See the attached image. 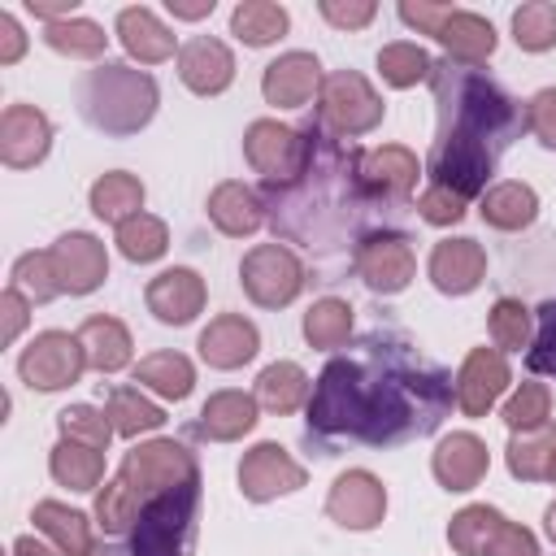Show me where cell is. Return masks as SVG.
Returning <instances> with one entry per match:
<instances>
[{"label":"cell","mask_w":556,"mask_h":556,"mask_svg":"<svg viewBox=\"0 0 556 556\" xmlns=\"http://www.w3.org/2000/svg\"><path fill=\"white\" fill-rule=\"evenodd\" d=\"M452 408V374L404 334L374 330L356 352L326 361L308 395V439L395 447L439 430Z\"/></svg>","instance_id":"1"},{"label":"cell","mask_w":556,"mask_h":556,"mask_svg":"<svg viewBox=\"0 0 556 556\" xmlns=\"http://www.w3.org/2000/svg\"><path fill=\"white\" fill-rule=\"evenodd\" d=\"M304 161L287 182H265L261 204L274 235L308 243V248H348L369 226L391 217L400 204L369 187L365 152L343 143L321 117L304 130Z\"/></svg>","instance_id":"2"},{"label":"cell","mask_w":556,"mask_h":556,"mask_svg":"<svg viewBox=\"0 0 556 556\" xmlns=\"http://www.w3.org/2000/svg\"><path fill=\"white\" fill-rule=\"evenodd\" d=\"M439 104V135L430 148V187L460 200L478 195L495 174L504 148L526 130V109L478 65L443 56L430 65Z\"/></svg>","instance_id":"3"},{"label":"cell","mask_w":556,"mask_h":556,"mask_svg":"<svg viewBox=\"0 0 556 556\" xmlns=\"http://www.w3.org/2000/svg\"><path fill=\"white\" fill-rule=\"evenodd\" d=\"M195 513H200V473L143 500L139 517L126 530V543L113 547V556H191Z\"/></svg>","instance_id":"4"},{"label":"cell","mask_w":556,"mask_h":556,"mask_svg":"<svg viewBox=\"0 0 556 556\" xmlns=\"http://www.w3.org/2000/svg\"><path fill=\"white\" fill-rule=\"evenodd\" d=\"M78 109L109 135H135L156 113V83L130 65H96L78 83Z\"/></svg>","instance_id":"5"},{"label":"cell","mask_w":556,"mask_h":556,"mask_svg":"<svg viewBox=\"0 0 556 556\" xmlns=\"http://www.w3.org/2000/svg\"><path fill=\"white\" fill-rule=\"evenodd\" d=\"M191 473H200V469H195L191 452H187L182 443H174V439H152V443L130 447L126 460H122V469H117L122 486L130 491V500H135L139 508H143V500H152V495L165 491V486H178V482L191 478Z\"/></svg>","instance_id":"6"},{"label":"cell","mask_w":556,"mask_h":556,"mask_svg":"<svg viewBox=\"0 0 556 556\" xmlns=\"http://www.w3.org/2000/svg\"><path fill=\"white\" fill-rule=\"evenodd\" d=\"M317 117L334 135H365V130H374L382 122V100L374 96V87L356 70H334L330 78H321Z\"/></svg>","instance_id":"7"},{"label":"cell","mask_w":556,"mask_h":556,"mask_svg":"<svg viewBox=\"0 0 556 556\" xmlns=\"http://www.w3.org/2000/svg\"><path fill=\"white\" fill-rule=\"evenodd\" d=\"M239 278H243V291H248L256 304L282 308V304H291V300L300 295V287H304V265L295 261L291 248H282V243H261V248H252V252L243 256Z\"/></svg>","instance_id":"8"},{"label":"cell","mask_w":556,"mask_h":556,"mask_svg":"<svg viewBox=\"0 0 556 556\" xmlns=\"http://www.w3.org/2000/svg\"><path fill=\"white\" fill-rule=\"evenodd\" d=\"M83 365H87V352H83L78 334L43 330V334H35V343L22 352L17 374H22V382H30V387H39V391H56V387L78 382Z\"/></svg>","instance_id":"9"},{"label":"cell","mask_w":556,"mask_h":556,"mask_svg":"<svg viewBox=\"0 0 556 556\" xmlns=\"http://www.w3.org/2000/svg\"><path fill=\"white\" fill-rule=\"evenodd\" d=\"M243 156L256 174H265V182H287L304 161V135L278 122H252L243 135Z\"/></svg>","instance_id":"10"},{"label":"cell","mask_w":556,"mask_h":556,"mask_svg":"<svg viewBox=\"0 0 556 556\" xmlns=\"http://www.w3.org/2000/svg\"><path fill=\"white\" fill-rule=\"evenodd\" d=\"M417 261H413V248L404 235H374L356 248V274L365 278L369 291H382V295H395L408 287Z\"/></svg>","instance_id":"11"},{"label":"cell","mask_w":556,"mask_h":556,"mask_svg":"<svg viewBox=\"0 0 556 556\" xmlns=\"http://www.w3.org/2000/svg\"><path fill=\"white\" fill-rule=\"evenodd\" d=\"M304 486V469L278 443H256L239 465V491L248 500H274Z\"/></svg>","instance_id":"12"},{"label":"cell","mask_w":556,"mask_h":556,"mask_svg":"<svg viewBox=\"0 0 556 556\" xmlns=\"http://www.w3.org/2000/svg\"><path fill=\"white\" fill-rule=\"evenodd\" d=\"M52 269H56V282L61 291L70 295H83V291H96L109 274V256H104V243L74 230V235H61L52 243Z\"/></svg>","instance_id":"13"},{"label":"cell","mask_w":556,"mask_h":556,"mask_svg":"<svg viewBox=\"0 0 556 556\" xmlns=\"http://www.w3.org/2000/svg\"><path fill=\"white\" fill-rule=\"evenodd\" d=\"M326 513H330L339 526H348V530H369V526H378L382 513H387V491H382V482H378L374 473L352 469V473H343V478L330 486Z\"/></svg>","instance_id":"14"},{"label":"cell","mask_w":556,"mask_h":556,"mask_svg":"<svg viewBox=\"0 0 556 556\" xmlns=\"http://www.w3.org/2000/svg\"><path fill=\"white\" fill-rule=\"evenodd\" d=\"M48 143H52V126L35 104H9L0 113V156H4V165L26 169V165L43 161Z\"/></svg>","instance_id":"15"},{"label":"cell","mask_w":556,"mask_h":556,"mask_svg":"<svg viewBox=\"0 0 556 556\" xmlns=\"http://www.w3.org/2000/svg\"><path fill=\"white\" fill-rule=\"evenodd\" d=\"M178 74H182V83H187L195 96H217V91H226L230 78H235V56H230V48H226L222 39L195 35V39H187V43L178 48Z\"/></svg>","instance_id":"16"},{"label":"cell","mask_w":556,"mask_h":556,"mask_svg":"<svg viewBox=\"0 0 556 556\" xmlns=\"http://www.w3.org/2000/svg\"><path fill=\"white\" fill-rule=\"evenodd\" d=\"M504 387H508V365H504V356H500L495 348H473V352L465 356L460 374H456V404H460L469 417H482V413L500 400Z\"/></svg>","instance_id":"17"},{"label":"cell","mask_w":556,"mask_h":556,"mask_svg":"<svg viewBox=\"0 0 556 556\" xmlns=\"http://www.w3.org/2000/svg\"><path fill=\"white\" fill-rule=\"evenodd\" d=\"M317 87H321V65H317V56H308V52H287V56H278V61L265 70V83H261L265 100L278 104V109H300V104H308Z\"/></svg>","instance_id":"18"},{"label":"cell","mask_w":556,"mask_h":556,"mask_svg":"<svg viewBox=\"0 0 556 556\" xmlns=\"http://www.w3.org/2000/svg\"><path fill=\"white\" fill-rule=\"evenodd\" d=\"M482 274H486V252L473 239H443V243H434L430 278H434L439 291L465 295V291H473L482 282Z\"/></svg>","instance_id":"19"},{"label":"cell","mask_w":556,"mask_h":556,"mask_svg":"<svg viewBox=\"0 0 556 556\" xmlns=\"http://www.w3.org/2000/svg\"><path fill=\"white\" fill-rule=\"evenodd\" d=\"M148 308L161 321H174V326L191 321L204 308V282H200V274H191V269H165V274H156L148 282Z\"/></svg>","instance_id":"20"},{"label":"cell","mask_w":556,"mask_h":556,"mask_svg":"<svg viewBox=\"0 0 556 556\" xmlns=\"http://www.w3.org/2000/svg\"><path fill=\"white\" fill-rule=\"evenodd\" d=\"M256 326L252 321H243L239 313H226V317H217V321H208L204 326V334H200V356L208 361V365H217V369H235V365H243V361H252L256 356Z\"/></svg>","instance_id":"21"},{"label":"cell","mask_w":556,"mask_h":556,"mask_svg":"<svg viewBox=\"0 0 556 556\" xmlns=\"http://www.w3.org/2000/svg\"><path fill=\"white\" fill-rule=\"evenodd\" d=\"M486 473V443L473 434H447L434 447V478L447 491H469Z\"/></svg>","instance_id":"22"},{"label":"cell","mask_w":556,"mask_h":556,"mask_svg":"<svg viewBox=\"0 0 556 556\" xmlns=\"http://www.w3.org/2000/svg\"><path fill=\"white\" fill-rule=\"evenodd\" d=\"M434 39L447 43L452 56H456V61H469V65H478V61H486V56L495 52V30H491V22L478 17V13H465V9H452V13L439 22Z\"/></svg>","instance_id":"23"},{"label":"cell","mask_w":556,"mask_h":556,"mask_svg":"<svg viewBox=\"0 0 556 556\" xmlns=\"http://www.w3.org/2000/svg\"><path fill=\"white\" fill-rule=\"evenodd\" d=\"M208 217L217 222V230L226 235H252L261 222H265V204L252 187L243 182H222L213 195H208Z\"/></svg>","instance_id":"24"},{"label":"cell","mask_w":556,"mask_h":556,"mask_svg":"<svg viewBox=\"0 0 556 556\" xmlns=\"http://www.w3.org/2000/svg\"><path fill=\"white\" fill-rule=\"evenodd\" d=\"M256 426V400L243 391H217L208 395V404L200 408V434L204 439H239Z\"/></svg>","instance_id":"25"},{"label":"cell","mask_w":556,"mask_h":556,"mask_svg":"<svg viewBox=\"0 0 556 556\" xmlns=\"http://www.w3.org/2000/svg\"><path fill=\"white\" fill-rule=\"evenodd\" d=\"M365 178H369L374 191H382L387 200L404 204L408 191L417 187V156L408 148H395V143L391 148H378V152L365 156Z\"/></svg>","instance_id":"26"},{"label":"cell","mask_w":556,"mask_h":556,"mask_svg":"<svg viewBox=\"0 0 556 556\" xmlns=\"http://www.w3.org/2000/svg\"><path fill=\"white\" fill-rule=\"evenodd\" d=\"M78 343L87 352V365H96L100 374H113L130 361V334L117 317H87L78 330Z\"/></svg>","instance_id":"27"},{"label":"cell","mask_w":556,"mask_h":556,"mask_svg":"<svg viewBox=\"0 0 556 556\" xmlns=\"http://www.w3.org/2000/svg\"><path fill=\"white\" fill-rule=\"evenodd\" d=\"M117 35L126 43L130 56H139L143 65H156L174 52V35L148 13V9H122L117 13Z\"/></svg>","instance_id":"28"},{"label":"cell","mask_w":556,"mask_h":556,"mask_svg":"<svg viewBox=\"0 0 556 556\" xmlns=\"http://www.w3.org/2000/svg\"><path fill=\"white\" fill-rule=\"evenodd\" d=\"M35 526L61 547V556H91V530H87V517L56 504V500H43L35 504Z\"/></svg>","instance_id":"29"},{"label":"cell","mask_w":556,"mask_h":556,"mask_svg":"<svg viewBox=\"0 0 556 556\" xmlns=\"http://www.w3.org/2000/svg\"><path fill=\"white\" fill-rule=\"evenodd\" d=\"M534 213H539V200L526 182H500L482 195V217L500 230H521L534 222Z\"/></svg>","instance_id":"30"},{"label":"cell","mask_w":556,"mask_h":556,"mask_svg":"<svg viewBox=\"0 0 556 556\" xmlns=\"http://www.w3.org/2000/svg\"><path fill=\"white\" fill-rule=\"evenodd\" d=\"M135 382H139V387H152V391L165 395V400H182V395L191 391V382H195V369H191V361L178 356V352H156V356H143V361L135 365Z\"/></svg>","instance_id":"31"},{"label":"cell","mask_w":556,"mask_h":556,"mask_svg":"<svg viewBox=\"0 0 556 556\" xmlns=\"http://www.w3.org/2000/svg\"><path fill=\"white\" fill-rule=\"evenodd\" d=\"M100 473H104V456H100L96 447H87V443H78V439H61V443L52 447V478H56L61 486H70V491H91V486L100 482Z\"/></svg>","instance_id":"32"},{"label":"cell","mask_w":556,"mask_h":556,"mask_svg":"<svg viewBox=\"0 0 556 556\" xmlns=\"http://www.w3.org/2000/svg\"><path fill=\"white\" fill-rule=\"evenodd\" d=\"M304 395H308V378H304V369L291 365V361L269 365V369H261V378H256V404H265L269 413H291V408L304 404Z\"/></svg>","instance_id":"33"},{"label":"cell","mask_w":556,"mask_h":556,"mask_svg":"<svg viewBox=\"0 0 556 556\" xmlns=\"http://www.w3.org/2000/svg\"><path fill=\"white\" fill-rule=\"evenodd\" d=\"M500 526H504V517H500L495 508H486V504H469V508H460V513L452 517L447 539H452V547H456L460 556H486V547L495 543Z\"/></svg>","instance_id":"34"},{"label":"cell","mask_w":556,"mask_h":556,"mask_svg":"<svg viewBox=\"0 0 556 556\" xmlns=\"http://www.w3.org/2000/svg\"><path fill=\"white\" fill-rule=\"evenodd\" d=\"M552 452H556V426L543 421L539 430H517L513 443H508V469L526 482L543 478L547 465H552Z\"/></svg>","instance_id":"35"},{"label":"cell","mask_w":556,"mask_h":556,"mask_svg":"<svg viewBox=\"0 0 556 556\" xmlns=\"http://www.w3.org/2000/svg\"><path fill=\"white\" fill-rule=\"evenodd\" d=\"M139 204H143V182L135 178V174H104L96 187H91V208H96V217H104V222H126V217H135L139 213Z\"/></svg>","instance_id":"36"},{"label":"cell","mask_w":556,"mask_h":556,"mask_svg":"<svg viewBox=\"0 0 556 556\" xmlns=\"http://www.w3.org/2000/svg\"><path fill=\"white\" fill-rule=\"evenodd\" d=\"M104 417H109L113 430L126 434V439H135L139 430H156V426L165 421V413H161L152 400H143L139 387H113V391H109V404H104Z\"/></svg>","instance_id":"37"},{"label":"cell","mask_w":556,"mask_h":556,"mask_svg":"<svg viewBox=\"0 0 556 556\" xmlns=\"http://www.w3.org/2000/svg\"><path fill=\"white\" fill-rule=\"evenodd\" d=\"M230 30L261 48V43H274L278 35H287V9L282 4H269V0H243L235 13H230Z\"/></svg>","instance_id":"38"},{"label":"cell","mask_w":556,"mask_h":556,"mask_svg":"<svg viewBox=\"0 0 556 556\" xmlns=\"http://www.w3.org/2000/svg\"><path fill=\"white\" fill-rule=\"evenodd\" d=\"M165 243H169V230L152 213H135V217H126L117 226V248L130 261H156L165 252Z\"/></svg>","instance_id":"39"},{"label":"cell","mask_w":556,"mask_h":556,"mask_svg":"<svg viewBox=\"0 0 556 556\" xmlns=\"http://www.w3.org/2000/svg\"><path fill=\"white\" fill-rule=\"evenodd\" d=\"M352 334V308L343 300H317L304 313V339L313 348H339Z\"/></svg>","instance_id":"40"},{"label":"cell","mask_w":556,"mask_h":556,"mask_svg":"<svg viewBox=\"0 0 556 556\" xmlns=\"http://www.w3.org/2000/svg\"><path fill=\"white\" fill-rule=\"evenodd\" d=\"M43 39H48V48L70 52V56H100L109 35L87 17H61V22H48Z\"/></svg>","instance_id":"41"},{"label":"cell","mask_w":556,"mask_h":556,"mask_svg":"<svg viewBox=\"0 0 556 556\" xmlns=\"http://www.w3.org/2000/svg\"><path fill=\"white\" fill-rule=\"evenodd\" d=\"M513 35L526 52H543L556 43V4L547 0H530L513 13Z\"/></svg>","instance_id":"42"},{"label":"cell","mask_w":556,"mask_h":556,"mask_svg":"<svg viewBox=\"0 0 556 556\" xmlns=\"http://www.w3.org/2000/svg\"><path fill=\"white\" fill-rule=\"evenodd\" d=\"M430 56L417 48V43H387L378 52V70L391 87H413L417 78H430Z\"/></svg>","instance_id":"43"},{"label":"cell","mask_w":556,"mask_h":556,"mask_svg":"<svg viewBox=\"0 0 556 556\" xmlns=\"http://www.w3.org/2000/svg\"><path fill=\"white\" fill-rule=\"evenodd\" d=\"M9 287L26 291L30 300H52V295L61 291L56 269H52V252H26V256H17V265H13V282H9Z\"/></svg>","instance_id":"44"},{"label":"cell","mask_w":556,"mask_h":556,"mask_svg":"<svg viewBox=\"0 0 556 556\" xmlns=\"http://www.w3.org/2000/svg\"><path fill=\"white\" fill-rule=\"evenodd\" d=\"M547 413H552V395L543 382H521V391L504 404V421L513 430H539L547 421Z\"/></svg>","instance_id":"45"},{"label":"cell","mask_w":556,"mask_h":556,"mask_svg":"<svg viewBox=\"0 0 556 556\" xmlns=\"http://www.w3.org/2000/svg\"><path fill=\"white\" fill-rule=\"evenodd\" d=\"M56 421H61V434H65V439H78V443H87V447H96V452H104V447H109V439L117 434V430H113V421H109L104 413L87 408V404L65 408Z\"/></svg>","instance_id":"46"},{"label":"cell","mask_w":556,"mask_h":556,"mask_svg":"<svg viewBox=\"0 0 556 556\" xmlns=\"http://www.w3.org/2000/svg\"><path fill=\"white\" fill-rule=\"evenodd\" d=\"M491 339L500 348L521 352L530 343V308H521V300H495V308H491Z\"/></svg>","instance_id":"47"},{"label":"cell","mask_w":556,"mask_h":556,"mask_svg":"<svg viewBox=\"0 0 556 556\" xmlns=\"http://www.w3.org/2000/svg\"><path fill=\"white\" fill-rule=\"evenodd\" d=\"M526 365L534 374H552L556 378V300L539 304V334L526 352Z\"/></svg>","instance_id":"48"},{"label":"cell","mask_w":556,"mask_h":556,"mask_svg":"<svg viewBox=\"0 0 556 556\" xmlns=\"http://www.w3.org/2000/svg\"><path fill=\"white\" fill-rule=\"evenodd\" d=\"M526 126H530L547 148H556V87H543V91L526 104Z\"/></svg>","instance_id":"49"},{"label":"cell","mask_w":556,"mask_h":556,"mask_svg":"<svg viewBox=\"0 0 556 556\" xmlns=\"http://www.w3.org/2000/svg\"><path fill=\"white\" fill-rule=\"evenodd\" d=\"M417 208H421V217H426V222L447 226V222H456V217L465 213V200H460V195H452V191H443V187H426V191H421V200H417Z\"/></svg>","instance_id":"50"},{"label":"cell","mask_w":556,"mask_h":556,"mask_svg":"<svg viewBox=\"0 0 556 556\" xmlns=\"http://www.w3.org/2000/svg\"><path fill=\"white\" fill-rule=\"evenodd\" d=\"M486 556H539V543H534V534H530V530H521V526L504 521V526H500V534H495V543L486 547Z\"/></svg>","instance_id":"51"},{"label":"cell","mask_w":556,"mask_h":556,"mask_svg":"<svg viewBox=\"0 0 556 556\" xmlns=\"http://www.w3.org/2000/svg\"><path fill=\"white\" fill-rule=\"evenodd\" d=\"M374 13H378L374 0H348V4L343 0H321V17L334 22V26H348V30L352 26H365Z\"/></svg>","instance_id":"52"},{"label":"cell","mask_w":556,"mask_h":556,"mask_svg":"<svg viewBox=\"0 0 556 556\" xmlns=\"http://www.w3.org/2000/svg\"><path fill=\"white\" fill-rule=\"evenodd\" d=\"M447 13H452V4H426V0H404L400 4V17L408 26H417V30H426V35H434Z\"/></svg>","instance_id":"53"},{"label":"cell","mask_w":556,"mask_h":556,"mask_svg":"<svg viewBox=\"0 0 556 556\" xmlns=\"http://www.w3.org/2000/svg\"><path fill=\"white\" fill-rule=\"evenodd\" d=\"M0 313H4L0 339H4V343H13V339H17V330L26 326V295H22L17 287H9V291L0 295Z\"/></svg>","instance_id":"54"},{"label":"cell","mask_w":556,"mask_h":556,"mask_svg":"<svg viewBox=\"0 0 556 556\" xmlns=\"http://www.w3.org/2000/svg\"><path fill=\"white\" fill-rule=\"evenodd\" d=\"M22 48H26L22 26H17L9 13H0V65H13V61L22 56Z\"/></svg>","instance_id":"55"},{"label":"cell","mask_w":556,"mask_h":556,"mask_svg":"<svg viewBox=\"0 0 556 556\" xmlns=\"http://www.w3.org/2000/svg\"><path fill=\"white\" fill-rule=\"evenodd\" d=\"M26 9L35 13V17H48V22H61L70 9H74V0H26Z\"/></svg>","instance_id":"56"},{"label":"cell","mask_w":556,"mask_h":556,"mask_svg":"<svg viewBox=\"0 0 556 556\" xmlns=\"http://www.w3.org/2000/svg\"><path fill=\"white\" fill-rule=\"evenodd\" d=\"M169 13L174 17H204V13H213V0H169Z\"/></svg>","instance_id":"57"},{"label":"cell","mask_w":556,"mask_h":556,"mask_svg":"<svg viewBox=\"0 0 556 556\" xmlns=\"http://www.w3.org/2000/svg\"><path fill=\"white\" fill-rule=\"evenodd\" d=\"M13 556H52V552H48L43 543H35V539L26 534V539H17V543H13Z\"/></svg>","instance_id":"58"},{"label":"cell","mask_w":556,"mask_h":556,"mask_svg":"<svg viewBox=\"0 0 556 556\" xmlns=\"http://www.w3.org/2000/svg\"><path fill=\"white\" fill-rule=\"evenodd\" d=\"M547 534H552V539H556V504H552V508H547Z\"/></svg>","instance_id":"59"},{"label":"cell","mask_w":556,"mask_h":556,"mask_svg":"<svg viewBox=\"0 0 556 556\" xmlns=\"http://www.w3.org/2000/svg\"><path fill=\"white\" fill-rule=\"evenodd\" d=\"M547 478L556 482V452H552V465H547Z\"/></svg>","instance_id":"60"},{"label":"cell","mask_w":556,"mask_h":556,"mask_svg":"<svg viewBox=\"0 0 556 556\" xmlns=\"http://www.w3.org/2000/svg\"><path fill=\"white\" fill-rule=\"evenodd\" d=\"M91 556H113V547H100V552H91Z\"/></svg>","instance_id":"61"}]
</instances>
